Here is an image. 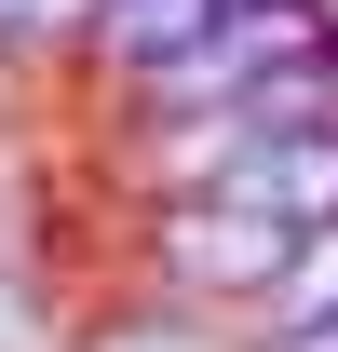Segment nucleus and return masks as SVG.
<instances>
[{
    "mask_svg": "<svg viewBox=\"0 0 338 352\" xmlns=\"http://www.w3.org/2000/svg\"><path fill=\"white\" fill-rule=\"evenodd\" d=\"M149 258H163L176 298L257 325V298H271L284 258H297V230H284V217H244V204H163V217H149Z\"/></svg>",
    "mask_w": 338,
    "mask_h": 352,
    "instance_id": "obj_1",
    "label": "nucleus"
},
{
    "mask_svg": "<svg viewBox=\"0 0 338 352\" xmlns=\"http://www.w3.org/2000/svg\"><path fill=\"white\" fill-rule=\"evenodd\" d=\"M216 28H230L216 0H95L82 54H95V68H122V82H149V68H176V54H203Z\"/></svg>",
    "mask_w": 338,
    "mask_h": 352,
    "instance_id": "obj_2",
    "label": "nucleus"
},
{
    "mask_svg": "<svg viewBox=\"0 0 338 352\" xmlns=\"http://www.w3.org/2000/svg\"><path fill=\"white\" fill-rule=\"evenodd\" d=\"M216 204H244V217H284V230H338V135H284V149H257Z\"/></svg>",
    "mask_w": 338,
    "mask_h": 352,
    "instance_id": "obj_3",
    "label": "nucleus"
},
{
    "mask_svg": "<svg viewBox=\"0 0 338 352\" xmlns=\"http://www.w3.org/2000/svg\"><path fill=\"white\" fill-rule=\"evenodd\" d=\"M338 54V14L325 0H284V14H230V28H216V68H230V82H271V68H325Z\"/></svg>",
    "mask_w": 338,
    "mask_h": 352,
    "instance_id": "obj_4",
    "label": "nucleus"
},
{
    "mask_svg": "<svg viewBox=\"0 0 338 352\" xmlns=\"http://www.w3.org/2000/svg\"><path fill=\"white\" fill-rule=\"evenodd\" d=\"M284 325H338V230H297L284 285L257 298V339H284Z\"/></svg>",
    "mask_w": 338,
    "mask_h": 352,
    "instance_id": "obj_5",
    "label": "nucleus"
},
{
    "mask_svg": "<svg viewBox=\"0 0 338 352\" xmlns=\"http://www.w3.org/2000/svg\"><path fill=\"white\" fill-rule=\"evenodd\" d=\"M82 28H95V0H0V68H27V54L82 41Z\"/></svg>",
    "mask_w": 338,
    "mask_h": 352,
    "instance_id": "obj_6",
    "label": "nucleus"
},
{
    "mask_svg": "<svg viewBox=\"0 0 338 352\" xmlns=\"http://www.w3.org/2000/svg\"><path fill=\"white\" fill-rule=\"evenodd\" d=\"M216 14H284V0H216Z\"/></svg>",
    "mask_w": 338,
    "mask_h": 352,
    "instance_id": "obj_7",
    "label": "nucleus"
}]
</instances>
